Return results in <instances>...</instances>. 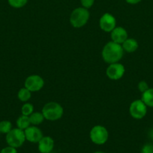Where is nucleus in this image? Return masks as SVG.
Masks as SVG:
<instances>
[{
  "instance_id": "1",
  "label": "nucleus",
  "mask_w": 153,
  "mask_h": 153,
  "mask_svg": "<svg viewBox=\"0 0 153 153\" xmlns=\"http://www.w3.org/2000/svg\"><path fill=\"white\" fill-rule=\"evenodd\" d=\"M124 50L122 45L110 41L104 46L102 50V58L105 62L110 64L118 62L122 58Z\"/></svg>"
},
{
  "instance_id": "22",
  "label": "nucleus",
  "mask_w": 153,
  "mask_h": 153,
  "mask_svg": "<svg viewBox=\"0 0 153 153\" xmlns=\"http://www.w3.org/2000/svg\"><path fill=\"white\" fill-rule=\"evenodd\" d=\"M141 153H153V144L146 143L144 145L141 149Z\"/></svg>"
},
{
  "instance_id": "26",
  "label": "nucleus",
  "mask_w": 153,
  "mask_h": 153,
  "mask_svg": "<svg viewBox=\"0 0 153 153\" xmlns=\"http://www.w3.org/2000/svg\"><path fill=\"white\" fill-rule=\"evenodd\" d=\"M149 134V137L153 140V128L152 129H151V131H149V134Z\"/></svg>"
},
{
  "instance_id": "16",
  "label": "nucleus",
  "mask_w": 153,
  "mask_h": 153,
  "mask_svg": "<svg viewBox=\"0 0 153 153\" xmlns=\"http://www.w3.org/2000/svg\"><path fill=\"white\" fill-rule=\"evenodd\" d=\"M44 117L43 114L40 113V112H33L31 115L29 116L30 123L33 126H38L40 125L41 123H43L44 120Z\"/></svg>"
},
{
  "instance_id": "25",
  "label": "nucleus",
  "mask_w": 153,
  "mask_h": 153,
  "mask_svg": "<svg viewBox=\"0 0 153 153\" xmlns=\"http://www.w3.org/2000/svg\"><path fill=\"white\" fill-rule=\"evenodd\" d=\"M126 2H128V4H137V3L140 2L141 0H125Z\"/></svg>"
},
{
  "instance_id": "7",
  "label": "nucleus",
  "mask_w": 153,
  "mask_h": 153,
  "mask_svg": "<svg viewBox=\"0 0 153 153\" xmlns=\"http://www.w3.org/2000/svg\"><path fill=\"white\" fill-rule=\"evenodd\" d=\"M44 85V81L38 75H32L26 78L25 81V88L31 92H36L42 89Z\"/></svg>"
},
{
  "instance_id": "10",
  "label": "nucleus",
  "mask_w": 153,
  "mask_h": 153,
  "mask_svg": "<svg viewBox=\"0 0 153 153\" xmlns=\"http://www.w3.org/2000/svg\"><path fill=\"white\" fill-rule=\"evenodd\" d=\"M26 140L31 143H38L39 140L43 137V133L41 130L38 128L36 126H28L24 130Z\"/></svg>"
},
{
  "instance_id": "28",
  "label": "nucleus",
  "mask_w": 153,
  "mask_h": 153,
  "mask_svg": "<svg viewBox=\"0 0 153 153\" xmlns=\"http://www.w3.org/2000/svg\"><path fill=\"white\" fill-rule=\"evenodd\" d=\"M0 134H1V132H0Z\"/></svg>"
},
{
  "instance_id": "8",
  "label": "nucleus",
  "mask_w": 153,
  "mask_h": 153,
  "mask_svg": "<svg viewBox=\"0 0 153 153\" xmlns=\"http://www.w3.org/2000/svg\"><path fill=\"white\" fill-rule=\"evenodd\" d=\"M125 69L122 64L119 63H113L110 64L106 68V74L110 79L112 80H118L120 79L124 74Z\"/></svg>"
},
{
  "instance_id": "11",
  "label": "nucleus",
  "mask_w": 153,
  "mask_h": 153,
  "mask_svg": "<svg viewBox=\"0 0 153 153\" xmlns=\"http://www.w3.org/2000/svg\"><path fill=\"white\" fill-rule=\"evenodd\" d=\"M110 37L112 41L122 44L128 38V32L122 27H116L110 32Z\"/></svg>"
},
{
  "instance_id": "20",
  "label": "nucleus",
  "mask_w": 153,
  "mask_h": 153,
  "mask_svg": "<svg viewBox=\"0 0 153 153\" xmlns=\"http://www.w3.org/2000/svg\"><path fill=\"white\" fill-rule=\"evenodd\" d=\"M8 4L14 8H20L26 4L28 0H8Z\"/></svg>"
},
{
  "instance_id": "23",
  "label": "nucleus",
  "mask_w": 153,
  "mask_h": 153,
  "mask_svg": "<svg viewBox=\"0 0 153 153\" xmlns=\"http://www.w3.org/2000/svg\"><path fill=\"white\" fill-rule=\"evenodd\" d=\"M80 3L82 4V7L88 9L94 4V0H80Z\"/></svg>"
},
{
  "instance_id": "14",
  "label": "nucleus",
  "mask_w": 153,
  "mask_h": 153,
  "mask_svg": "<svg viewBox=\"0 0 153 153\" xmlns=\"http://www.w3.org/2000/svg\"><path fill=\"white\" fill-rule=\"evenodd\" d=\"M141 100L147 107L153 108V88H149L147 91L142 93Z\"/></svg>"
},
{
  "instance_id": "18",
  "label": "nucleus",
  "mask_w": 153,
  "mask_h": 153,
  "mask_svg": "<svg viewBox=\"0 0 153 153\" xmlns=\"http://www.w3.org/2000/svg\"><path fill=\"white\" fill-rule=\"evenodd\" d=\"M12 129V124L10 121L3 120L0 122V132L8 134Z\"/></svg>"
},
{
  "instance_id": "9",
  "label": "nucleus",
  "mask_w": 153,
  "mask_h": 153,
  "mask_svg": "<svg viewBox=\"0 0 153 153\" xmlns=\"http://www.w3.org/2000/svg\"><path fill=\"white\" fill-rule=\"evenodd\" d=\"M116 25V20L112 14L106 13L100 17L99 20L100 28L106 32H111Z\"/></svg>"
},
{
  "instance_id": "15",
  "label": "nucleus",
  "mask_w": 153,
  "mask_h": 153,
  "mask_svg": "<svg viewBox=\"0 0 153 153\" xmlns=\"http://www.w3.org/2000/svg\"><path fill=\"white\" fill-rule=\"evenodd\" d=\"M16 123V126H17V128H20V129L22 130H25L26 128H27L28 126H30V125H31L29 116H26V115L22 114L18 117Z\"/></svg>"
},
{
  "instance_id": "6",
  "label": "nucleus",
  "mask_w": 153,
  "mask_h": 153,
  "mask_svg": "<svg viewBox=\"0 0 153 153\" xmlns=\"http://www.w3.org/2000/svg\"><path fill=\"white\" fill-rule=\"evenodd\" d=\"M129 113L134 119L141 120L146 115L147 106L141 100H134L130 105Z\"/></svg>"
},
{
  "instance_id": "4",
  "label": "nucleus",
  "mask_w": 153,
  "mask_h": 153,
  "mask_svg": "<svg viewBox=\"0 0 153 153\" xmlns=\"http://www.w3.org/2000/svg\"><path fill=\"white\" fill-rule=\"evenodd\" d=\"M26 140L24 130L19 128H12L8 134H6V142L8 146L14 148H19L22 146Z\"/></svg>"
},
{
  "instance_id": "12",
  "label": "nucleus",
  "mask_w": 153,
  "mask_h": 153,
  "mask_svg": "<svg viewBox=\"0 0 153 153\" xmlns=\"http://www.w3.org/2000/svg\"><path fill=\"white\" fill-rule=\"evenodd\" d=\"M38 150L40 153H50L54 147V140L50 136L42 137L38 143Z\"/></svg>"
},
{
  "instance_id": "24",
  "label": "nucleus",
  "mask_w": 153,
  "mask_h": 153,
  "mask_svg": "<svg viewBox=\"0 0 153 153\" xmlns=\"http://www.w3.org/2000/svg\"><path fill=\"white\" fill-rule=\"evenodd\" d=\"M0 153H17V151H16V148L8 146L2 149L0 151Z\"/></svg>"
},
{
  "instance_id": "17",
  "label": "nucleus",
  "mask_w": 153,
  "mask_h": 153,
  "mask_svg": "<svg viewBox=\"0 0 153 153\" xmlns=\"http://www.w3.org/2000/svg\"><path fill=\"white\" fill-rule=\"evenodd\" d=\"M31 91H28V90L26 88H21L17 94L18 99H19L21 102H24L28 101V100H30V98H31Z\"/></svg>"
},
{
  "instance_id": "13",
  "label": "nucleus",
  "mask_w": 153,
  "mask_h": 153,
  "mask_svg": "<svg viewBox=\"0 0 153 153\" xmlns=\"http://www.w3.org/2000/svg\"><path fill=\"white\" fill-rule=\"evenodd\" d=\"M122 46L123 48V50L125 51L126 52L132 53L138 49V43L135 39L127 38L122 43Z\"/></svg>"
},
{
  "instance_id": "5",
  "label": "nucleus",
  "mask_w": 153,
  "mask_h": 153,
  "mask_svg": "<svg viewBox=\"0 0 153 153\" xmlns=\"http://www.w3.org/2000/svg\"><path fill=\"white\" fill-rule=\"evenodd\" d=\"M90 139L97 145L104 144L108 140L109 134L105 127L102 126H94L90 131Z\"/></svg>"
},
{
  "instance_id": "3",
  "label": "nucleus",
  "mask_w": 153,
  "mask_h": 153,
  "mask_svg": "<svg viewBox=\"0 0 153 153\" xmlns=\"http://www.w3.org/2000/svg\"><path fill=\"white\" fill-rule=\"evenodd\" d=\"M89 19V12L88 9L83 7H76L71 12L70 16V22L74 28H81L84 26Z\"/></svg>"
},
{
  "instance_id": "27",
  "label": "nucleus",
  "mask_w": 153,
  "mask_h": 153,
  "mask_svg": "<svg viewBox=\"0 0 153 153\" xmlns=\"http://www.w3.org/2000/svg\"><path fill=\"white\" fill-rule=\"evenodd\" d=\"M94 153H105V152H100V151H98V152H94Z\"/></svg>"
},
{
  "instance_id": "21",
  "label": "nucleus",
  "mask_w": 153,
  "mask_h": 153,
  "mask_svg": "<svg viewBox=\"0 0 153 153\" xmlns=\"http://www.w3.org/2000/svg\"><path fill=\"white\" fill-rule=\"evenodd\" d=\"M148 88H149L148 85L147 84L146 82H145V81H141V82H140L139 84H138V89H139V91H140L142 94L143 92H145L146 91H147Z\"/></svg>"
},
{
  "instance_id": "2",
  "label": "nucleus",
  "mask_w": 153,
  "mask_h": 153,
  "mask_svg": "<svg viewBox=\"0 0 153 153\" xmlns=\"http://www.w3.org/2000/svg\"><path fill=\"white\" fill-rule=\"evenodd\" d=\"M64 110L62 106L55 102H50L44 105L42 108V114L46 120L56 121L62 117Z\"/></svg>"
},
{
  "instance_id": "19",
  "label": "nucleus",
  "mask_w": 153,
  "mask_h": 153,
  "mask_svg": "<svg viewBox=\"0 0 153 153\" xmlns=\"http://www.w3.org/2000/svg\"><path fill=\"white\" fill-rule=\"evenodd\" d=\"M34 111V107H33L32 104L31 103H26L22 105V108H21V112H22V115H26V116H30L33 113Z\"/></svg>"
}]
</instances>
